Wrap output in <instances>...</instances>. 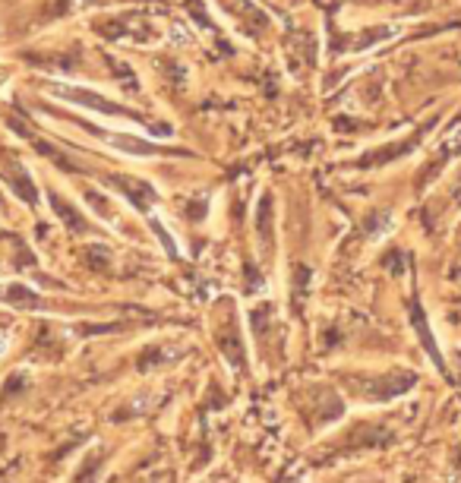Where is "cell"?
<instances>
[{
  "instance_id": "6da1fadb",
  "label": "cell",
  "mask_w": 461,
  "mask_h": 483,
  "mask_svg": "<svg viewBox=\"0 0 461 483\" xmlns=\"http://www.w3.org/2000/svg\"><path fill=\"white\" fill-rule=\"evenodd\" d=\"M48 92L57 98H70L73 104H86V108H95V111H104V114H124L117 108V104L104 101V98H98L95 92H86V89H67V86H48Z\"/></svg>"
},
{
  "instance_id": "7a4b0ae2",
  "label": "cell",
  "mask_w": 461,
  "mask_h": 483,
  "mask_svg": "<svg viewBox=\"0 0 461 483\" xmlns=\"http://www.w3.org/2000/svg\"><path fill=\"white\" fill-rule=\"evenodd\" d=\"M104 139L111 142V146H117V149H130V155H152V152H155V146H149V142H142V139H133V136H104Z\"/></svg>"
}]
</instances>
